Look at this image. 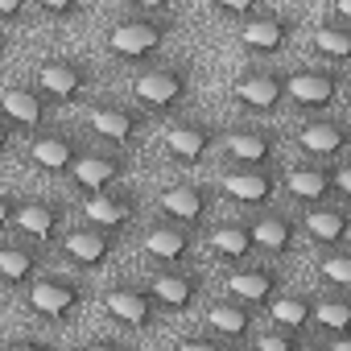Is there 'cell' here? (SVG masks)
<instances>
[{
  "instance_id": "1",
  "label": "cell",
  "mask_w": 351,
  "mask_h": 351,
  "mask_svg": "<svg viewBox=\"0 0 351 351\" xmlns=\"http://www.w3.org/2000/svg\"><path fill=\"white\" fill-rule=\"evenodd\" d=\"M169 42V21H161V13H141V17H124L108 29L104 46L116 62H145L153 58L161 46Z\"/></svg>"
},
{
  "instance_id": "2",
  "label": "cell",
  "mask_w": 351,
  "mask_h": 351,
  "mask_svg": "<svg viewBox=\"0 0 351 351\" xmlns=\"http://www.w3.org/2000/svg\"><path fill=\"white\" fill-rule=\"evenodd\" d=\"M191 66H153L145 75H136L132 83V95L145 112H173L186 95H191Z\"/></svg>"
},
{
  "instance_id": "3",
  "label": "cell",
  "mask_w": 351,
  "mask_h": 351,
  "mask_svg": "<svg viewBox=\"0 0 351 351\" xmlns=\"http://www.w3.org/2000/svg\"><path fill=\"white\" fill-rule=\"evenodd\" d=\"M25 302H29L34 314L62 322V318H71V314L83 306V285H79L75 277L42 273V277H34V281L25 285Z\"/></svg>"
},
{
  "instance_id": "4",
  "label": "cell",
  "mask_w": 351,
  "mask_h": 351,
  "mask_svg": "<svg viewBox=\"0 0 351 351\" xmlns=\"http://www.w3.org/2000/svg\"><path fill=\"white\" fill-rule=\"evenodd\" d=\"M281 87H285V99L302 112H326L335 99H339V87L343 79L335 71H318V66H298L289 75H281Z\"/></svg>"
},
{
  "instance_id": "5",
  "label": "cell",
  "mask_w": 351,
  "mask_h": 351,
  "mask_svg": "<svg viewBox=\"0 0 351 351\" xmlns=\"http://www.w3.org/2000/svg\"><path fill=\"white\" fill-rule=\"evenodd\" d=\"M219 132L203 120H173L165 132H161V149L169 153L173 165H203L215 149Z\"/></svg>"
},
{
  "instance_id": "6",
  "label": "cell",
  "mask_w": 351,
  "mask_h": 351,
  "mask_svg": "<svg viewBox=\"0 0 351 351\" xmlns=\"http://www.w3.org/2000/svg\"><path fill=\"white\" fill-rule=\"evenodd\" d=\"M34 87L50 99V104H75L87 87H91V71L79 58H46L34 75Z\"/></svg>"
},
{
  "instance_id": "7",
  "label": "cell",
  "mask_w": 351,
  "mask_h": 351,
  "mask_svg": "<svg viewBox=\"0 0 351 351\" xmlns=\"http://www.w3.org/2000/svg\"><path fill=\"white\" fill-rule=\"evenodd\" d=\"M219 195L236 207H265L277 195V178L269 165H232L219 173Z\"/></svg>"
},
{
  "instance_id": "8",
  "label": "cell",
  "mask_w": 351,
  "mask_h": 351,
  "mask_svg": "<svg viewBox=\"0 0 351 351\" xmlns=\"http://www.w3.org/2000/svg\"><path fill=\"white\" fill-rule=\"evenodd\" d=\"M232 99L240 112H252V116H269L285 104V87H281V75L277 71H265V66H252L244 75H236L232 83Z\"/></svg>"
},
{
  "instance_id": "9",
  "label": "cell",
  "mask_w": 351,
  "mask_h": 351,
  "mask_svg": "<svg viewBox=\"0 0 351 351\" xmlns=\"http://www.w3.org/2000/svg\"><path fill=\"white\" fill-rule=\"evenodd\" d=\"M71 182L83 191V195H91V191H108V186H116L124 173H128V157L116 149V153H99V149H79V157L71 161Z\"/></svg>"
},
{
  "instance_id": "10",
  "label": "cell",
  "mask_w": 351,
  "mask_h": 351,
  "mask_svg": "<svg viewBox=\"0 0 351 351\" xmlns=\"http://www.w3.org/2000/svg\"><path fill=\"white\" fill-rule=\"evenodd\" d=\"M149 293H153L157 310H165V314H182V310H191V306L199 302V293H203V277L191 273L186 265H165L161 273H153Z\"/></svg>"
},
{
  "instance_id": "11",
  "label": "cell",
  "mask_w": 351,
  "mask_h": 351,
  "mask_svg": "<svg viewBox=\"0 0 351 351\" xmlns=\"http://www.w3.org/2000/svg\"><path fill=\"white\" fill-rule=\"evenodd\" d=\"M104 310L120 322V326H132V330H145L157 322V302L149 293V285H136V281H120L104 293Z\"/></svg>"
},
{
  "instance_id": "12",
  "label": "cell",
  "mask_w": 351,
  "mask_h": 351,
  "mask_svg": "<svg viewBox=\"0 0 351 351\" xmlns=\"http://www.w3.org/2000/svg\"><path fill=\"white\" fill-rule=\"evenodd\" d=\"M87 124L99 141L116 145V149H128L141 132H145V112L128 108V104H91L87 112Z\"/></svg>"
},
{
  "instance_id": "13",
  "label": "cell",
  "mask_w": 351,
  "mask_h": 351,
  "mask_svg": "<svg viewBox=\"0 0 351 351\" xmlns=\"http://www.w3.org/2000/svg\"><path fill=\"white\" fill-rule=\"evenodd\" d=\"M195 252V228L178 223V219H161L145 232V256L153 265H186Z\"/></svg>"
},
{
  "instance_id": "14",
  "label": "cell",
  "mask_w": 351,
  "mask_h": 351,
  "mask_svg": "<svg viewBox=\"0 0 351 351\" xmlns=\"http://www.w3.org/2000/svg\"><path fill=\"white\" fill-rule=\"evenodd\" d=\"M215 207V191L211 186H195V182H178V186H165L157 195V211L165 219H178V223H191L199 228Z\"/></svg>"
},
{
  "instance_id": "15",
  "label": "cell",
  "mask_w": 351,
  "mask_h": 351,
  "mask_svg": "<svg viewBox=\"0 0 351 351\" xmlns=\"http://www.w3.org/2000/svg\"><path fill=\"white\" fill-rule=\"evenodd\" d=\"M83 219L91 223V228H104V232H124L132 219H136V199L128 195V191H91V195H83Z\"/></svg>"
},
{
  "instance_id": "16",
  "label": "cell",
  "mask_w": 351,
  "mask_h": 351,
  "mask_svg": "<svg viewBox=\"0 0 351 351\" xmlns=\"http://www.w3.org/2000/svg\"><path fill=\"white\" fill-rule=\"evenodd\" d=\"M302 236L318 248H343L347 244V232H351V219H347V207L343 203H314L306 207V215L298 219Z\"/></svg>"
},
{
  "instance_id": "17",
  "label": "cell",
  "mask_w": 351,
  "mask_h": 351,
  "mask_svg": "<svg viewBox=\"0 0 351 351\" xmlns=\"http://www.w3.org/2000/svg\"><path fill=\"white\" fill-rule=\"evenodd\" d=\"M289 38H293V17L256 9L240 21V46L252 54H277L281 46H289Z\"/></svg>"
},
{
  "instance_id": "18",
  "label": "cell",
  "mask_w": 351,
  "mask_h": 351,
  "mask_svg": "<svg viewBox=\"0 0 351 351\" xmlns=\"http://www.w3.org/2000/svg\"><path fill=\"white\" fill-rule=\"evenodd\" d=\"M347 145H351V128H347L343 120L318 116V120H306V124L298 128V149H302L306 157H314V161H339Z\"/></svg>"
},
{
  "instance_id": "19",
  "label": "cell",
  "mask_w": 351,
  "mask_h": 351,
  "mask_svg": "<svg viewBox=\"0 0 351 351\" xmlns=\"http://www.w3.org/2000/svg\"><path fill=\"white\" fill-rule=\"evenodd\" d=\"M248 232H252V248L265 252V256H289V252L302 244V228H298V219L277 215V211H265V215L248 219Z\"/></svg>"
},
{
  "instance_id": "20",
  "label": "cell",
  "mask_w": 351,
  "mask_h": 351,
  "mask_svg": "<svg viewBox=\"0 0 351 351\" xmlns=\"http://www.w3.org/2000/svg\"><path fill=\"white\" fill-rule=\"evenodd\" d=\"M50 99L38 91V87H5L0 91V112L9 116V124L17 128V132H34V128H42V120L50 116Z\"/></svg>"
},
{
  "instance_id": "21",
  "label": "cell",
  "mask_w": 351,
  "mask_h": 351,
  "mask_svg": "<svg viewBox=\"0 0 351 351\" xmlns=\"http://www.w3.org/2000/svg\"><path fill=\"white\" fill-rule=\"evenodd\" d=\"M281 186L289 191V199L314 207V203H326L335 199L330 195V161H310V165H293L281 173Z\"/></svg>"
},
{
  "instance_id": "22",
  "label": "cell",
  "mask_w": 351,
  "mask_h": 351,
  "mask_svg": "<svg viewBox=\"0 0 351 351\" xmlns=\"http://www.w3.org/2000/svg\"><path fill=\"white\" fill-rule=\"evenodd\" d=\"M62 256L71 265H79V269H104L108 256H112V232L91 228V223L87 228H75V232L62 236Z\"/></svg>"
},
{
  "instance_id": "23",
  "label": "cell",
  "mask_w": 351,
  "mask_h": 351,
  "mask_svg": "<svg viewBox=\"0 0 351 351\" xmlns=\"http://www.w3.org/2000/svg\"><path fill=\"white\" fill-rule=\"evenodd\" d=\"M277 153V136L269 128H236L223 136V157L232 165H269Z\"/></svg>"
},
{
  "instance_id": "24",
  "label": "cell",
  "mask_w": 351,
  "mask_h": 351,
  "mask_svg": "<svg viewBox=\"0 0 351 351\" xmlns=\"http://www.w3.org/2000/svg\"><path fill=\"white\" fill-rule=\"evenodd\" d=\"M277 289H281V277L273 269H236L228 277V298L248 306V310H261Z\"/></svg>"
},
{
  "instance_id": "25",
  "label": "cell",
  "mask_w": 351,
  "mask_h": 351,
  "mask_svg": "<svg viewBox=\"0 0 351 351\" xmlns=\"http://www.w3.org/2000/svg\"><path fill=\"white\" fill-rule=\"evenodd\" d=\"M62 219H66L62 203H50V199H25V203H17V215H13V223L29 240H54Z\"/></svg>"
},
{
  "instance_id": "26",
  "label": "cell",
  "mask_w": 351,
  "mask_h": 351,
  "mask_svg": "<svg viewBox=\"0 0 351 351\" xmlns=\"http://www.w3.org/2000/svg\"><path fill=\"white\" fill-rule=\"evenodd\" d=\"M207 330L211 335H219L223 343H240V339H248L252 335V310L248 306H240V302H215V306H207Z\"/></svg>"
},
{
  "instance_id": "27",
  "label": "cell",
  "mask_w": 351,
  "mask_h": 351,
  "mask_svg": "<svg viewBox=\"0 0 351 351\" xmlns=\"http://www.w3.org/2000/svg\"><path fill=\"white\" fill-rule=\"evenodd\" d=\"M75 157H79V145L71 136H62V132H46V136H38L29 145V161L42 173H66Z\"/></svg>"
},
{
  "instance_id": "28",
  "label": "cell",
  "mask_w": 351,
  "mask_h": 351,
  "mask_svg": "<svg viewBox=\"0 0 351 351\" xmlns=\"http://www.w3.org/2000/svg\"><path fill=\"white\" fill-rule=\"evenodd\" d=\"M252 252H256V248H252V232H248L244 219H228V223L211 228V256H215V261L236 265V261H248Z\"/></svg>"
},
{
  "instance_id": "29",
  "label": "cell",
  "mask_w": 351,
  "mask_h": 351,
  "mask_svg": "<svg viewBox=\"0 0 351 351\" xmlns=\"http://www.w3.org/2000/svg\"><path fill=\"white\" fill-rule=\"evenodd\" d=\"M42 269L38 248L29 244H0V281L5 285H29Z\"/></svg>"
},
{
  "instance_id": "30",
  "label": "cell",
  "mask_w": 351,
  "mask_h": 351,
  "mask_svg": "<svg viewBox=\"0 0 351 351\" xmlns=\"http://www.w3.org/2000/svg\"><path fill=\"white\" fill-rule=\"evenodd\" d=\"M265 310H269L273 326L306 330V326H310V314H314V298H310V293H281V289H277V293L265 302Z\"/></svg>"
},
{
  "instance_id": "31",
  "label": "cell",
  "mask_w": 351,
  "mask_h": 351,
  "mask_svg": "<svg viewBox=\"0 0 351 351\" xmlns=\"http://www.w3.org/2000/svg\"><path fill=\"white\" fill-rule=\"evenodd\" d=\"M310 46H314V54H322L326 62H347V58H351V29H347V21H326V25H318L314 38H310Z\"/></svg>"
},
{
  "instance_id": "32",
  "label": "cell",
  "mask_w": 351,
  "mask_h": 351,
  "mask_svg": "<svg viewBox=\"0 0 351 351\" xmlns=\"http://www.w3.org/2000/svg\"><path fill=\"white\" fill-rule=\"evenodd\" d=\"M310 322H318L326 335L351 330V302H347V298H318V302H314Z\"/></svg>"
},
{
  "instance_id": "33",
  "label": "cell",
  "mask_w": 351,
  "mask_h": 351,
  "mask_svg": "<svg viewBox=\"0 0 351 351\" xmlns=\"http://www.w3.org/2000/svg\"><path fill=\"white\" fill-rule=\"evenodd\" d=\"M318 277H322L326 285H335V289H347V285H351V252L326 248V252L318 256Z\"/></svg>"
},
{
  "instance_id": "34",
  "label": "cell",
  "mask_w": 351,
  "mask_h": 351,
  "mask_svg": "<svg viewBox=\"0 0 351 351\" xmlns=\"http://www.w3.org/2000/svg\"><path fill=\"white\" fill-rule=\"evenodd\" d=\"M252 347H256V351H302V330L273 326V330L252 335Z\"/></svg>"
},
{
  "instance_id": "35",
  "label": "cell",
  "mask_w": 351,
  "mask_h": 351,
  "mask_svg": "<svg viewBox=\"0 0 351 351\" xmlns=\"http://www.w3.org/2000/svg\"><path fill=\"white\" fill-rule=\"evenodd\" d=\"M330 195L351 199V165L347 161H330Z\"/></svg>"
},
{
  "instance_id": "36",
  "label": "cell",
  "mask_w": 351,
  "mask_h": 351,
  "mask_svg": "<svg viewBox=\"0 0 351 351\" xmlns=\"http://www.w3.org/2000/svg\"><path fill=\"white\" fill-rule=\"evenodd\" d=\"M211 5L219 13H228V17H248V13H256L265 5V0H211Z\"/></svg>"
},
{
  "instance_id": "37",
  "label": "cell",
  "mask_w": 351,
  "mask_h": 351,
  "mask_svg": "<svg viewBox=\"0 0 351 351\" xmlns=\"http://www.w3.org/2000/svg\"><path fill=\"white\" fill-rule=\"evenodd\" d=\"M34 5L42 13H50V17H75L83 9V0H34Z\"/></svg>"
},
{
  "instance_id": "38",
  "label": "cell",
  "mask_w": 351,
  "mask_h": 351,
  "mask_svg": "<svg viewBox=\"0 0 351 351\" xmlns=\"http://www.w3.org/2000/svg\"><path fill=\"white\" fill-rule=\"evenodd\" d=\"M219 347H223V339L211 335V330H207V335H186V339H182V351H219Z\"/></svg>"
},
{
  "instance_id": "39",
  "label": "cell",
  "mask_w": 351,
  "mask_h": 351,
  "mask_svg": "<svg viewBox=\"0 0 351 351\" xmlns=\"http://www.w3.org/2000/svg\"><path fill=\"white\" fill-rule=\"evenodd\" d=\"M17 203H21V199H13V195H5V191H0V232H5V228H13Z\"/></svg>"
},
{
  "instance_id": "40",
  "label": "cell",
  "mask_w": 351,
  "mask_h": 351,
  "mask_svg": "<svg viewBox=\"0 0 351 351\" xmlns=\"http://www.w3.org/2000/svg\"><path fill=\"white\" fill-rule=\"evenodd\" d=\"M128 9H136V13H165L173 0H124Z\"/></svg>"
},
{
  "instance_id": "41",
  "label": "cell",
  "mask_w": 351,
  "mask_h": 351,
  "mask_svg": "<svg viewBox=\"0 0 351 351\" xmlns=\"http://www.w3.org/2000/svg\"><path fill=\"white\" fill-rule=\"evenodd\" d=\"M13 136H17V128L9 124V116H5V112H0V157L13 149Z\"/></svg>"
},
{
  "instance_id": "42",
  "label": "cell",
  "mask_w": 351,
  "mask_h": 351,
  "mask_svg": "<svg viewBox=\"0 0 351 351\" xmlns=\"http://www.w3.org/2000/svg\"><path fill=\"white\" fill-rule=\"evenodd\" d=\"M34 0H0V17H21Z\"/></svg>"
},
{
  "instance_id": "43",
  "label": "cell",
  "mask_w": 351,
  "mask_h": 351,
  "mask_svg": "<svg viewBox=\"0 0 351 351\" xmlns=\"http://www.w3.org/2000/svg\"><path fill=\"white\" fill-rule=\"evenodd\" d=\"M335 9V21H351V0H330Z\"/></svg>"
},
{
  "instance_id": "44",
  "label": "cell",
  "mask_w": 351,
  "mask_h": 351,
  "mask_svg": "<svg viewBox=\"0 0 351 351\" xmlns=\"http://www.w3.org/2000/svg\"><path fill=\"white\" fill-rule=\"evenodd\" d=\"M0 58H5V38H0Z\"/></svg>"
}]
</instances>
